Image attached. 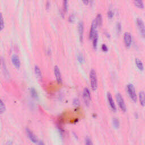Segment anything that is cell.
I'll list each match as a JSON object with an SVG mask.
<instances>
[{
  "label": "cell",
  "mask_w": 145,
  "mask_h": 145,
  "mask_svg": "<svg viewBox=\"0 0 145 145\" xmlns=\"http://www.w3.org/2000/svg\"><path fill=\"white\" fill-rule=\"evenodd\" d=\"M90 81L91 89L93 91H96L98 88V79L96 71L94 70H91L90 72Z\"/></svg>",
  "instance_id": "obj_1"
},
{
  "label": "cell",
  "mask_w": 145,
  "mask_h": 145,
  "mask_svg": "<svg viewBox=\"0 0 145 145\" xmlns=\"http://www.w3.org/2000/svg\"><path fill=\"white\" fill-rule=\"evenodd\" d=\"M127 91L130 98L134 102H137V96L135 87L133 84H129L127 86Z\"/></svg>",
  "instance_id": "obj_2"
},
{
  "label": "cell",
  "mask_w": 145,
  "mask_h": 145,
  "mask_svg": "<svg viewBox=\"0 0 145 145\" xmlns=\"http://www.w3.org/2000/svg\"><path fill=\"white\" fill-rule=\"evenodd\" d=\"M116 98L117 100V103L118 105L119 108H120V110H121L122 112H125L126 111V107L125 105V103L124 100V99H123L122 95L120 94H117L116 95Z\"/></svg>",
  "instance_id": "obj_3"
},
{
  "label": "cell",
  "mask_w": 145,
  "mask_h": 145,
  "mask_svg": "<svg viewBox=\"0 0 145 145\" xmlns=\"http://www.w3.org/2000/svg\"><path fill=\"white\" fill-rule=\"evenodd\" d=\"M83 98L85 104L88 106L91 102V93L90 90L87 87H85L83 90Z\"/></svg>",
  "instance_id": "obj_4"
},
{
  "label": "cell",
  "mask_w": 145,
  "mask_h": 145,
  "mask_svg": "<svg viewBox=\"0 0 145 145\" xmlns=\"http://www.w3.org/2000/svg\"><path fill=\"white\" fill-rule=\"evenodd\" d=\"M137 26L138 27V29L139 31H140V34L143 37H145V27L144 21H142L141 19L138 18L137 19L136 21Z\"/></svg>",
  "instance_id": "obj_5"
},
{
  "label": "cell",
  "mask_w": 145,
  "mask_h": 145,
  "mask_svg": "<svg viewBox=\"0 0 145 145\" xmlns=\"http://www.w3.org/2000/svg\"><path fill=\"white\" fill-rule=\"evenodd\" d=\"M125 45L126 48H130L132 43V37L130 33L125 32L124 35Z\"/></svg>",
  "instance_id": "obj_6"
},
{
  "label": "cell",
  "mask_w": 145,
  "mask_h": 145,
  "mask_svg": "<svg viewBox=\"0 0 145 145\" xmlns=\"http://www.w3.org/2000/svg\"><path fill=\"white\" fill-rule=\"evenodd\" d=\"M107 100H108V104L109 105H110L111 110L114 111V112H116L117 110L116 104H115L114 99H113L112 95H111L110 92L107 93Z\"/></svg>",
  "instance_id": "obj_7"
},
{
  "label": "cell",
  "mask_w": 145,
  "mask_h": 145,
  "mask_svg": "<svg viewBox=\"0 0 145 145\" xmlns=\"http://www.w3.org/2000/svg\"><path fill=\"white\" fill-rule=\"evenodd\" d=\"M97 27H98V25H97L96 21H95V20H94L92 22V24H91L90 33H89V37H90V39L92 40L94 36L95 35V33L97 32Z\"/></svg>",
  "instance_id": "obj_8"
},
{
  "label": "cell",
  "mask_w": 145,
  "mask_h": 145,
  "mask_svg": "<svg viewBox=\"0 0 145 145\" xmlns=\"http://www.w3.org/2000/svg\"><path fill=\"white\" fill-rule=\"evenodd\" d=\"M54 72L55 74L57 82L58 84H62V79L61 74L60 72V70L57 66H55L54 67Z\"/></svg>",
  "instance_id": "obj_9"
},
{
  "label": "cell",
  "mask_w": 145,
  "mask_h": 145,
  "mask_svg": "<svg viewBox=\"0 0 145 145\" xmlns=\"http://www.w3.org/2000/svg\"><path fill=\"white\" fill-rule=\"evenodd\" d=\"M26 133L29 140H31V141L33 143H35V144H36L38 141H37V138L35 136V135L33 134V133L29 128H26Z\"/></svg>",
  "instance_id": "obj_10"
},
{
  "label": "cell",
  "mask_w": 145,
  "mask_h": 145,
  "mask_svg": "<svg viewBox=\"0 0 145 145\" xmlns=\"http://www.w3.org/2000/svg\"><path fill=\"white\" fill-rule=\"evenodd\" d=\"M78 32L79 36V40L81 42L83 40V34H84V25L83 22H80L78 25Z\"/></svg>",
  "instance_id": "obj_11"
},
{
  "label": "cell",
  "mask_w": 145,
  "mask_h": 145,
  "mask_svg": "<svg viewBox=\"0 0 145 145\" xmlns=\"http://www.w3.org/2000/svg\"><path fill=\"white\" fill-rule=\"evenodd\" d=\"M12 63H13L14 66L17 69H19L21 66V61L19 60V57L17 55H13L11 58Z\"/></svg>",
  "instance_id": "obj_12"
},
{
  "label": "cell",
  "mask_w": 145,
  "mask_h": 145,
  "mask_svg": "<svg viewBox=\"0 0 145 145\" xmlns=\"http://www.w3.org/2000/svg\"><path fill=\"white\" fill-rule=\"evenodd\" d=\"M145 94L144 91H141L139 93V100H140V102L141 105L142 107H145Z\"/></svg>",
  "instance_id": "obj_13"
},
{
  "label": "cell",
  "mask_w": 145,
  "mask_h": 145,
  "mask_svg": "<svg viewBox=\"0 0 145 145\" xmlns=\"http://www.w3.org/2000/svg\"><path fill=\"white\" fill-rule=\"evenodd\" d=\"M134 5L138 9H143L144 8V3L143 0H134Z\"/></svg>",
  "instance_id": "obj_14"
},
{
  "label": "cell",
  "mask_w": 145,
  "mask_h": 145,
  "mask_svg": "<svg viewBox=\"0 0 145 145\" xmlns=\"http://www.w3.org/2000/svg\"><path fill=\"white\" fill-rule=\"evenodd\" d=\"M92 40V45L93 47L95 49H96L97 47H98V32L95 33V35L94 36Z\"/></svg>",
  "instance_id": "obj_15"
},
{
  "label": "cell",
  "mask_w": 145,
  "mask_h": 145,
  "mask_svg": "<svg viewBox=\"0 0 145 145\" xmlns=\"http://www.w3.org/2000/svg\"><path fill=\"white\" fill-rule=\"evenodd\" d=\"M135 61H136V66L138 70H140V71L144 70V64H143L142 61L138 58H136Z\"/></svg>",
  "instance_id": "obj_16"
},
{
  "label": "cell",
  "mask_w": 145,
  "mask_h": 145,
  "mask_svg": "<svg viewBox=\"0 0 145 145\" xmlns=\"http://www.w3.org/2000/svg\"><path fill=\"white\" fill-rule=\"evenodd\" d=\"M95 21H96L97 25L98 26H101L102 25V23H103V19H102V16L100 14H99L97 15V17L96 18V19H95Z\"/></svg>",
  "instance_id": "obj_17"
},
{
  "label": "cell",
  "mask_w": 145,
  "mask_h": 145,
  "mask_svg": "<svg viewBox=\"0 0 145 145\" xmlns=\"http://www.w3.org/2000/svg\"><path fill=\"white\" fill-rule=\"evenodd\" d=\"M35 72L36 75L38 77V78H42V74H41V70H40V68L39 67V66H35Z\"/></svg>",
  "instance_id": "obj_18"
},
{
  "label": "cell",
  "mask_w": 145,
  "mask_h": 145,
  "mask_svg": "<svg viewBox=\"0 0 145 145\" xmlns=\"http://www.w3.org/2000/svg\"><path fill=\"white\" fill-rule=\"evenodd\" d=\"M30 94L31 95V96H32L33 98H35V99L38 98V94H37V91L35 88H31L30 89Z\"/></svg>",
  "instance_id": "obj_19"
},
{
  "label": "cell",
  "mask_w": 145,
  "mask_h": 145,
  "mask_svg": "<svg viewBox=\"0 0 145 145\" xmlns=\"http://www.w3.org/2000/svg\"><path fill=\"white\" fill-rule=\"evenodd\" d=\"M6 110V106L5 105V103H3L2 100L0 99V113L2 114Z\"/></svg>",
  "instance_id": "obj_20"
},
{
  "label": "cell",
  "mask_w": 145,
  "mask_h": 145,
  "mask_svg": "<svg viewBox=\"0 0 145 145\" xmlns=\"http://www.w3.org/2000/svg\"><path fill=\"white\" fill-rule=\"evenodd\" d=\"M4 28V20L2 13H0V31L2 30Z\"/></svg>",
  "instance_id": "obj_21"
},
{
  "label": "cell",
  "mask_w": 145,
  "mask_h": 145,
  "mask_svg": "<svg viewBox=\"0 0 145 145\" xmlns=\"http://www.w3.org/2000/svg\"><path fill=\"white\" fill-rule=\"evenodd\" d=\"M113 125L116 129H118L120 127V122L117 118H114L113 119Z\"/></svg>",
  "instance_id": "obj_22"
},
{
  "label": "cell",
  "mask_w": 145,
  "mask_h": 145,
  "mask_svg": "<svg viewBox=\"0 0 145 145\" xmlns=\"http://www.w3.org/2000/svg\"><path fill=\"white\" fill-rule=\"evenodd\" d=\"M67 3H68V0H63V10L65 12L67 11Z\"/></svg>",
  "instance_id": "obj_23"
},
{
  "label": "cell",
  "mask_w": 145,
  "mask_h": 145,
  "mask_svg": "<svg viewBox=\"0 0 145 145\" xmlns=\"http://www.w3.org/2000/svg\"><path fill=\"white\" fill-rule=\"evenodd\" d=\"M116 31L118 33H120L121 32V25L120 23H117L116 24Z\"/></svg>",
  "instance_id": "obj_24"
},
{
  "label": "cell",
  "mask_w": 145,
  "mask_h": 145,
  "mask_svg": "<svg viewBox=\"0 0 145 145\" xmlns=\"http://www.w3.org/2000/svg\"><path fill=\"white\" fill-rule=\"evenodd\" d=\"M78 61L80 63H82L83 62V61H84V58H83V56L82 55L79 54L78 56Z\"/></svg>",
  "instance_id": "obj_25"
},
{
  "label": "cell",
  "mask_w": 145,
  "mask_h": 145,
  "mask_svg": "<svg viewBox=\"0 0 145 145\" xmlns=\"http://www.w3.org/2000/svg\"><path fill=\"white\" fill-rule=\"evenodd\" d=\"M85 144L87 145H92V142L91 141V139L89 138H86V140H85Z\"/></svg>",
  "instance_id": "obj_26"
},
{
  "label": "cell",
  "mask_w": 145,
  "mask_h": 145,
  "mask_svg": "<svg viewBox=\"0 0 145 145\" xmlns=\"http://www.w3.org/2000/svg\"><path fill=\"white\" fill-rule=\"evenodd\" d=\"M75 21V16L74 14H71L69 17V21L70 22V23H73Z\"/></svg>",
  "instance_id": "obj_27"
},
{
  "label": "cell",
  "mask_w": 145,
  "mask_h": 145,
  "mask_svg": "<svg viewBox=\"0 0 145 145\" xmlns=\"http://www.w3.org/2000/svg\"><path fill=\"white\" fill-rule=\"evenodd\" d=\"M107 15H108V17L109 18L112 19L113 17H114V13H113L112 11L110 10L108 12V13H107Z\"/></svg>",
  "instance_id": "obj_28"
},
{
  "label": "cell",
  "mask_w": 145,
  "mask_h": 145,
  "mask_svg": "<svg viewBox=\"0 0 145 145\" xmlns=\"http://www.w3.org/2000/svg\"><path fill=\"white\" fill-rule=\"evenodd\" d=\"M73 104H74V106H78L80 104V103H79V101L78 99H75L74 100H73Z\"/></svg>",
  "instance_id": "obj_29"
},
{
  "label": "cell",
  "mask_w": 145,
  "mask_h": 145,
  "mask_svg": "<svg viewBox=\"0 0 145 145\" xmlns=\"http://www.w3.org/2000/svg\"><path fill=\"white\" fill-rule=\"evenodd\" d=\"M102 49L103 52H107L108 51V47H107L106 44H103L102 46Z\"/></svg>",
  "instance_id": "obj_30"
},
{
  "label": "cell",
  "mask_w": 145,
  "mask_h": 145,
  "mask_svg": "<svg viewBox=\"0 0 145 145\" xmlns=\"http://www.w3.org/2000/svg\"><path fill=\"white\" fill-rule=\"evenodd\" d=\"M82 1L83 2V3L86 5H88L89 3V2H90L89 1V0H82Z\"/></svg>",
  "instance_id": "obj_31"
},
{
  "label": "cell",
  "mask_w": 145,
  "mask_h": 145,
  "mask_svg": "<svg viewBox=\"0 0 145 145\" xmlns=\"http://www.w3.org/2000/svg\"><path fill=\"white\" fill-rule=\"evenodd\" d=\"M46 6H47V9H48L49 8V6H50V5H49V2H47Z\"/></svg>",
  "instance_id": "obj_32"
},
{
  "label": "cell",
  "mask_w": 145,
  "mask_h": 145,
  "mask_svg": "<svg viewBox=\"0 0 145 145\" xmlns=\"http://www.w3.org/2000/svg\"><path fill=\"white\" fill-rule=\"evenodd\" d=\"M0 65H1V58H0Z\"/></svg>",
  "instance_id": "obj_33"
}]
</instances>
